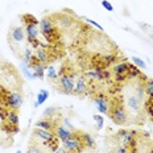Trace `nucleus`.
<instances>
[{
    "instance_id": "nucleus-1",
    "label": "nucleus",
    "mask_w": 153,
    "mask_h": 153,
    "mask_svg": "<svg viewBox=\"0 0 153 153\" xmlns=\"http://www.w3.org/2000/svg\"><path fill=\"white\" fill-rule=\"evenodd\" d=\"M38 28H40V33L44 36V38L48 41V42L53 44L57 42L61 37L58 32V28H57L56 23L53 21L52 17H44L40 20V24H38Z\"/></svg>"
},
{
    "instance_id": "nucleus-2",
    "label": "nucleus",
    "mask_w": 153,
    "mask_h": 153,
    "mask_svg": "<svg viewBox=\"0 0 153 153\" xmlns=\"http://www.w3.org/2000/svg\"><path fill=\"white\" fill-rule=\"evenodd\" d=\"M74 86H75V73L73 70L65 71V69H62L58 78V90L63 92V94H73L74 92Z\"/></svg>"
},
{
    "instance_id": "nucleus-3",
    "label": "nucleus",
    "mask_w": 153,
    "mask_h": 153,
    "mask_svg": "<svg viewBox=\"0 0 153 153\" xmlns=\"http://www.w3.org/2000/svg\"><path fill=\"white\" fill-rule=\"evenodd\" d=\"M25 40H27V33H25V29L23 27L15 25V27L9 28L8 42H9V46H11L12 50L17 52V48H20L21 44H23Z\"/></svg>"
},
{
    "instance_id": "nucleus-4",
    "label": "nucleus",
    "mask_w": 153,
    "mask_h": 153,
    "mask_svg": "<svg viewBox=\"0 0 153 153\" xmlns=\"http://www.w3.org/2000/svg\"><path fill=\"white\" fill-rule=\"evenodd\" d=\"M108 116L117 126H124V124L128 123V114H127L126 107L122 103L112 104L110 107V111H108Z\"/></svg>"
},
{
    "instance_id": "nucleus-5",
    "label": "nucleus",
    "mask_w": 153,
    "mask_h": 153,
    "mask_svg": "<svg viewBox=\"0 0 153 153\" xmlns=\"http://www.w3.org/2000/svg\"><path fill=\"white\" fill-rule=\"evenodd\" d=\"M23 95L20 94L19 91H9L7 92L4 98V107L7 110H16L17 111L19 108L23 106Z\"/></svg>"
},
{
    "instance_id": "nucleus-6",
    "label": "nucleus",
    "mask_w": 153,
    "mask_h": 153,
    "mask_svg": "<svg viewBox=\"0 0 153 153\" xmlns=\"http://www.w3.org/2000/svg\"><path fill=\"white\" fill-rule=\"evenodd\" d=\"M62 145H63V148H65L69 153L81 152L82 149L86 148V146L83 145V143H82L81 137H79V133H78V132H74L73 137L69 139V140H66V141H63Z\"/></svg>"
},
{
    "instance_id": "nucleus-7",
    "label": "nucleus",
    "mask_w": 153,
    "mask_h": 153,
    "mask_svg": "<svg viewBox=\"0 0 153 153\" xmlns=\"http://www.w3.org/2000/svg\"><path fill=\"white\" fill-rule=\"evenodd\" d=\"M85 76L87 79H91V81H97V82H100V81H104V79H110L111 78V71L110 70H88V71L85 73Z\"/></svg>"
},
{
    "instance_id": "nucleus-8",
    "label": "nucleus",
    "mask_w": 153,
    "mask_h": 153,
    "mask_svg": "<svg viewBox=\"0 0 153 153\" xmlns=\"http://www.w3.org/2000/svg\"><path fill=\"white\" fill-rule=\"evenodd\" d=\"M119 137L122 139V143L127 148H129V151H133L136 146V139H135V132L128 129H122L119 133Z\"/></svg>"
},
{
    "instance_id": "nucleus-9",
    "label": "nucleus",
    "mask_w": 153,
    "mask_h": 153,
    "mask_svg": "<svg viewBox=\"0 0 153 153\" xmlns=\"http://www.w3.org/2000/svg\"><path fill=\"white\" fill-rule=\"evenodd\" d=\"M74 132L75 131H71V129L66 128L65 126H61V124H57L56 129H54V133H56L57 139H58L59 141H62V143L66 141V140H69V139H71L73 135H74Z\"/></svg>"
},
{
    "instance_id": "nucleus-10",
    "label": "nucleus",
    "mask_w": 153,
    "mask_h": 153,
    "mask_svg": "<svg viewBox=\"0 0 153 153\" xmlns=\"http://www.w3.org/2000/svg\"><path fill=\"white\" fill-rule=\"evenodd\" d=\"M87 90H88V85H87V81H86V76L85 75L78 76L76 81H75L74 92H73V94L82 97V95H85L86 92H87Z\"/></svg>"
},
{
    "instance_id": "nucleus-11",
    "label": "nucleus",
    "mask_w": 153,
    "mask_h": 153,
    "mask_svg": "<svg viewBox=\"0 0 153 153\" xmlns=\"http://www.w3.org/2000/svg\"><path fill=\"white\" fill-rule=\"evenodd\" d=\"M94 103L95 106H97V110L99 111L100 114H108V111H110V102L106 97H103V95H98V97L94 98Z\"/></svg>"
},
{
    "instance_id": "nucleus-12",
    "label": "nucleus",
    "mask_w": 153,
    "mask_h": 153,
    "mask_svg": "<svg viewBox=\"0 0 153 153\" xmlns=\"http://www.w3.org/2000/svg\"><path fill=\"white\" fill-rule=\"evenodd\" d=\"M34 57H36L37 62L42 63V65H46V63L50 62L52 57H50V52L48 50V48H37L34 50Z\"/></svg>"
},
{
    "instance_id": "nucleus-13",
    "label": "nucleus",
    "mask_w": 153,
    "mask_h": 153,
    "mask_svg": "<svg viewBox=\"0 0 153 153\" xmlns=\"http://www.w3.org/2000/svg\"><path fill=\"white\" fill-rule=\"evenodd\" d=\"M143 100L137 98L135 94H131L127 97V106H128V110L132 111V112H139L140 108H141Z\"/></svg>"
},
{
    "instance_id": "nucleus-14",
    "label": "nucleus",
    "mask_w": 153,
    "mask_h": 153,
    "mask_svg": "<svg viewBox=\"0 0 153 153\" xmlns=\"http://www.w3.org/2000/svg\"><path fill=\"white\" fill-rule=\"evenodd\" d=\"M29 68H30L32 71H33V75L36 76V78L44 79V76H45V69L48 68V66L42 65V63L37 62V59H34V61L29 65Z\"/></svg>"
},
{
    "instance_id": "nucleus-15",
    "label": "nucleus",
    "mask_w": 153,
    "mask_h": 153,
    "mask_svg": "<svg viewBox=\"0 0 153 153\" xmlns=\"http://www.w3.org/2000/svg\"><path fill=\"white\" fill-rule=\"evenodd\" d=\"M129 65H131L129 62H124V61L114 63V66H112L114 75H120V76H126L127 78V73H128V70H129Z\"/></svg>"
},
{
    "instance_id": "nucleus-16",
    "label": "nucleus",
    "mask_w": 153,
    "mask_h": 153,
    "mask_svg": "<svg viewBox=\"0 0 153 153\" xmlns=\"http://www.w3.org/2000/svg\"><path fill=\"white\" fill-rule=\"evenodd\" d=\"M25 33H27V41H33V40H38L40 36V28L38 25H27L25 27Z\"/></svg>"
},
{
    "instance_id": "nucleus-17",
    "label": "nucleus",
    "mask_w": 153,
    "mask_h": 153,
    "mask_svg": "<svg viewBox=\"0 0 153 153\" xmlns=\"http://www.w3.org/2000/svg\"><path fill=\"white\" fill-rule=\"evenodd\" d=\"M57 124H58V122H56V120H52V119H48V117H45V119L38 120V122L36 123V127H37V128H42V129L53 131V132H54V129H56Z\"/></svg>"
},
{
    "instance_id": "nucleus-18",
    "label": "nucleus",
    "mask_w": 153,
    "mask_h": 153,
    "mask_svg": "<svg viewBox=\"0 0 153 153\" xmlns=\"http://www.w3.org/2000/svg\"><path fill=\"white\" fill-rule=\"evenodd\" d=\"M79 133V137H81L82 143L86 148H94L95 146V140L92 139V136L90 133H86V132H78Z\"/></svg>"
},
{
    "instance_id": "nucleus-19",
    "label": "nucleus",
    "mask_w": 153,
    "mask_h": 153,
    "mask_svg": "<svg viewBox=\"0 0 153 153\" xmlns=\"http://www.w3.org/2000/svg\"><path fill=\"white\" fill-rule=\"evenodd\" d=\"M4 122L12 124V126L19 127V114H17V111H16V110H8L7 117H5Z\"/></svg>"
},
{
    "instance_id": "nucleus-20",
    "label": "nucleus",
    "mask_w": 153,
    "mask_h": 153,
    "mask_svg": "<svg viewBox=\"0 0 153 153\" xmlns=\"http://www.w3.org/2000/svg\"><path fill=\"white\" fill-rule=\"evenodd\" d=\"M36 98H37V99H36V103H34V107H38V106L44 104L48 100V98H49V91L45 90V88H41V90L38 91V94H37Z\"/></svg>"
},
{
    "instance_id": "nucleus-21",
    "label": "nucleus",
    "mask_w": 153,
    "mask_h": 153,
    "mask_svg": "<svg viewBox=\"0 0 153 153\" xmlns=\"http://www.w3.org/2000/svg\"><path fill=\"white\" fill-rule=\"evenodd\" d=\"M23 59H24V63H27V65H30V63L36 59L34 52L32 50V48H25L23 50Z\"/></svg>"
},
{
    "instance_id": "nucleus-22",
    "label": "nucleus",
    "mask_w": 153,
    "mask_h": 153,
    "mask_svg": "<svg viewBox=\"0 0 153 153\" xmlns=\"http://www.w3.org/2000/svg\"><path fill=\"white\" fill-rule=\"evenodd\" d=\"M21 21H23V24L27 27V25H38L40 24V21L37 20L36 17H34L32 13H24L21 15Z\"/></svg>"
},
{
    "instance_id": "nucleus-23",
    "label": "nucleus",
    "mask_w": 153,
    "mask_h": 153,
    "mask_svg": "<svg viewBox=\"0 0 153 153\" xmlns=\"http://www.w3.org/2000/svg\"><path fill=\"white\" fill-rule=\"evenodd\" d=\"M144 91L148 99L153 100V79H146L144 83Z\"/></svg>"
},
{
    "instance_id": "nucleus-24",
    "label": "nucleus",
    "mask_w": 153,
    "mask_h": 153,
    "mask_svg": "<svg viewBox=\"0 0 153 153\" xmlns=\"http://www.w3.org/2000/svg\"><path fill=\"white\" fill-rule=\"evenodd\" d=\"M58 114V108L54 107V106H50L48 107L45 111H44V116L48 117V119H52V120H56V115Z\"/></svg>"
},
{
    "instance_id": "nucleus-25",
    "label": "nucleus",
    "mask_w": 153,
    "mask_h": 153,
    "mask_svg": "<svg viewBox=\"0 0 153 153\" xmlns=\"http://www.w3.org/2000/svg\"><path fill=\"white\" fill-rule=\"evenodd\" d=\"M1 129L4 131V132H7V133H11V135H15V133L19 132V127L12 126V124H9V123H7V122H3Z\"/></svg>"
},
{
    "instance_id": "nucleus-26",
    "label": "nucleus",
    "mask_w": 153,
    "mask_h": 153,
    "mask_svg": "<svg viewBox=\"0 0 153 153\" xmlns=\"http://www.w3.org/2000/svg\"><path fill=\"white\" fill-rule=\"evenodd\" d=\"M46 76L50 79V81H57V79L59 78V74H58V71L56 70V68L54 66H48L46 68Z\"/></svg>"
},
{
    "instance_id": "nucleus-27",
    "label": "nucleus",
    "mask_w": 153,
    "mask_h": 153,
    "mask_svg": "<svg viewBox=\"0 0 153 153\" xmlns=\"http://www.w3.org/2000/svg\"><path fill=\"white\" fill-rule=\"evenodd\" d=\"M21 70H23V74L27 76L28 79H33V78H36V76L33 75V71L30 70V68H29V65H27V63H21Z\"/></svg>"
},
{
    "instance_id": "nucleus-28",
    "label": "nucleus",
    "mask_w": 153,
    "mask_h": 153,
    "mask_svg": "<svg viewBox=\"0 0 153 153\" xmlns=\"http://www.w3.org/2000/svg\"><path fill=\"white\" fill-rule=\"evenodd\" d=\"M27 153H45L44 152V149L41 148L40 145H37V144H32L28 146V151H27Z\"/></svg>"
},
{
    "instance_id": "nucleus-29",
    "label": "nucleus",
    "mask_w": 153,
    "mask_h": 153,
    "mask_svg": "<svg viewBox=\"0 0 153 153\" xmlns=\"http://www.w3.org/2000/svg\"><path fill=\"white\" fill-rule=\"evenodd\" d=\"M92 119H94L95 123H97V128H98V129H102V128H103V126H104V119H103V116H102V115L95 114L94 116H92Z\"/></svg>"
},
{
    "instance_id": "nucleus-30",
    "label": "nucleus",
    "mask_w": 153,
    "mask_h": 153,
    "mask_svg": "<svg viewBox=\"0 0 153 153\" xmlns=\"http://www.w3.org/2000/svg\"><path fill=\"white\" fill-rule=\"evenodd\" d=\"M145 110H146V112H148L149 117H151V119L153 120V100H151V99L146 100V103H145Z\"/></svg>"
},
{
    "instance_id": "nucleus-31",
    "label": "nucleus",
    "mask_w": 153,
    "mask_h": 153,
    "mask_svg": "<svg viewBox=\"0 0 153 153\" xmlns=\"http://www.w3.org/2000/svg\"><path fill=\"white\" fill-rule=\"evenodd\" d=\"M132 62H133V65H136L137 68H140V69H145L146 68V63L143 61V59H140L139 57H135L133 56L132 57Z\"/></svg>"
},
{
    "instance_id": "nucleus-32",
    "label": "nucleus",
    "mask_w": 153,
    "mask_h": 153,
    "mask_svg": "<svg viewBox=\"0 0 153 153\" xmlns=\"http://www.w3.org/2000/svg\"><path fill=\"white\" fill-rule=\"evenodd\" d=\"M85 21H86V23H88V24H91V25H92V27H95V28H97V29H98V30L103 32V27H102V25H100V24H98V23H97V21H94V20H92V19L85 17Z\"/></svg>"
},
{
    "instance_id": "nucleus-33",
    "label": "nucleus",
    "mask_w": 153,
    "mask_h": 153,
    "mask_svg": "<svg viewBox=\"0 0 153 153\" xmlns=\"http://www.w3.org/2000/svg\"><path fill=\"white\" fill-rule=\"evenodd\" d=\"M7 112H8L7 108H5L4 106H1V104H0V120H3V122H4L5 117H7Z\"/></svg>"
},
{
    "instance_id": "nucleus-34",
    "label": "nucleus",
    "mask_w": 153,
    "mask_h": 153,
    "mask_svg": "<svg viewBox=\"0 0 153 153\" xmlns=\"http://www.w3.org/2000/svg\"><path fill=\"white\" fill-rule=\"evenodd\" d=\"M62 126H65L66 128H69V129L74 131V126H73V124L70 123V120L68 119V117H62Z\"/></svg>"
},
{
    "instance_id": "nucleus-35",
    "label": "nucleus",
    "mask_w": 153,
    "mask_h": 153,
    "mask_svg": "<svg viewBox=\"0 0 153 153\" xmlns=\"http://www.w3.org/2000/svg\"><path fill=\"white\" fill-rule=\"evenodd\" d=\"M102 5H103V8H104V9H107L108 12H112V11H114L112 4H111V3L108 1V0H103V1H102Z\"/></svg>"
},
{
    "instance_id": "nucleus-36",
    "label": "nucleus",
    "mask_w": 153,
    "mask_h": 153,
    "mask_svg": "<svg viewBox=\"0 0 153 153\" xmlns=\"http://www.w3.org/2000/svg\"><path fill=\"white\" fill-rule=\"evenodd\" d=\"M116 153H129V148H127L126 145L124 146H119L116 149Z\"/></svg>"
},
{
    "instance_id": "nucleus-37",
    "label": "nucleus",
    "mask_w": 153,
    "mask_h": 153,
    "mask_svg": "<svg viewBox=\"0 0 153 153\" xmlns=\"http://www.w3.org/2000/svg\"><path fill=\"white\" fill-rule=\"evenodd\" d=\"M56 153H69V152L66 151V149H65V148H63V146H62V148H58V149H57V151H56Z\"/></svg>"
},
{
    "instance_id": "nucleus-38",
    "label": "nucleus",
    "mask_w": 153,
    "mask_h": 153,
    "mask_svg": "<svg viewBox=\"0 0 153 153\" xmlns=\"http://www.w3.org/2000/svg\"><path fill=\"white\" fill-rule=\"evenodd\" d=\"M16 153H21V151H16Z\"/></svg>"
}]
</instances>
